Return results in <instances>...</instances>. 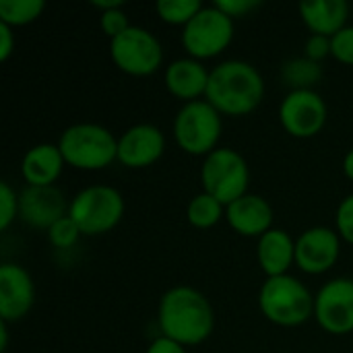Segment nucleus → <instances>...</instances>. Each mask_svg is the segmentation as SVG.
Here are the masks:
<instances>
[{"label":"nucleus","instance_id":"obj_35","mask_svg":"<svg viewBox=\"0 0 353 353\" xmlns=\"http://www.w3.org/2000/svg\"><path fill=\"white\" fill-rule=\"evenodd\" d=\"M8 347V331H6V323L0 321V352L4 353Z\"/></svg>","mask_w":353,"mask_h":353},{"label":"nucleus","instance_id":"obj_13","mask_svg":"<svg viewBox=\"0 0 353 353\" xmlns=\"http://www.w3.org/2000/svg\"><path fill=\"white\" fill-rule=\"evenodd\" d=\"M66 215V199L56 186H27L19 194V217L33 230L48 232Z\"/></svg>","mask_w":353,"mask_h":353},{"label":"nucleus","instance_id":"obj_36","mask_svg":"<svg viewBox=\"0 0 353 353\" xmlns=\"http://www.w3.org/2000/svg\"><path fill=\"white\" fill-rule=\"evenodd\" d=\"M343 172H345V176L353 180V149L345 155V159H343Z\"/></svg>","mask_w":353,"mask_h":353},{"label":"nucleus","instance_id":"obj_19","mask_svg":"<svg viewBox=\"0 0 353 353\" xmlns=\"http://www.w3.org/2000/svg\"><path fill=\"white\" fill-rule=\"evenodd\" d=\"M300 14L312 35L333 37L347 27L350 4L345 0H306L300 4Z\"/></svg>","mask_w":353,"mask_h":353},{"label":"nucleus","instance_id":"obj_9","mask_svg":"<svg viewBox=\"0 0 353 353\" xmlns=\"http://www.w3.org/2000/svg\"><path fill=\"white\" fill-rule=\"evenodd\" d=\"M110 56L122 72L149 77L159 70L163 62V48L151 31L130 25L122 35L110 39Z\"/></svg>","mask_w":353,"mask_h":353},{"label":"nucleus","instance_id":"obj_3","mask_svg":"<svg viewBox=\"0 0 353 353\" xmlns=\"http://www.w3.org/2000/svg\"><path fill=\"white\" fill-rule=\"evenodd\" d=\"M58 147L66 165L77 170H103L118 159V139L105 126L91 122L68 126Z\"/></svg>","mask_w":353,"mask_h":353},{"label":"nucleus","instance_id":"obj_11","mask_svg":"<svg viewBox=\"0 0 353 353\" xmlns=\"http://www.w3.org/2000/svg\"><path fill=\"white\" fill-rule=\"evenodd\" d=\"M314 319L331 335L353 331V279H333L321 288L314 298Z\"/></svg>","mask_w":353,"mask_h":353},{"label":"nucleus","instance_id":"obj_4","mask_svg":"<svg viewBox=\"0 0 353 353\" xmlns=\"http://www.w3.org/2000/svg\"><path fill=\"white\" fill-rule=\"evenodd\" d=\"M259 308L273 325L298 327L314 314V298L310 290L292 275L269 277L261 288Z\"/></svg>","mask_w":353,"mask_h":353},{"label":"nucleus","instance_id":"obj_34","mask_svg":"<svg viewBox=\"0 0 353 353\" xmlns=\"http://www.w3.org/2000/svg\"><path fill=\"white\" fill-rule=\"evenodd\" d=\"M95 8H99L101 12H105V10H112V8H122V0H93L91 2Z\"/></svg>","mask_w":353,"mask_h":353},{"label":"nucleus","instance_id":"obj_26","mask_svg":"<svg viewBox=\"0 0 353 353\" xmlns=\"http://www.w3.org/2000/svg\"><path fill=\"white\" fill-rule=\"evenodd\" d=\"M19 215V196L8 182H0V230L6 232Z\"/></svg>","mask_w":353,"mask_h":353},{"label":"nucleus","instance_id":"obj_28","mask_svg":"<svg viewBox=\"0 0 353 353\" xmlns=\"http://www.w3.org/2000/svg\"><path fill=\"white\" fill-rule=\"evenodd\" d=\"M99 23H101V29L110 35V39L122 35V33L130 27L128 17H126V12H124L122 8H112V10L101 12Z\"/></svg>","mask_w":353,"mask_h":353},{"label":"nucleus","instance_id":"obj_10","mask_svg":"<svg viewBox=\"0 0 353 353\" xmlns=\"http://www.w3.org/2000/svg\"><path fill=\"white\" fill-rule=\"evenodd\" d=\"M279 120L296 139L316 137L327 122V103L314 89H292L279 105Z\"/></svg>","mask_w":353,"mask_h":353},{"label":"nucleus","instance_id":"obj_7","mask_svg":"<svg viewBox=\"0 0 353 353\" xmlns=\"http://www.w3.org/2000/svg\"><path fill=\"white\" fill-rule=\"evenodd\" d=\"M201 182L207 194H211L223 207H228L234 201L248 194V163L234 149H215L203 161Z\"/></svg>","mask_w":353,"mask_h":353},{"label":"nucleus","instance_id":"obj_32","mask_svg":"<svg viewBox=\"0 0 353 353\" xmlns=\"http://www.w3.org/2000/svg\"><path fill=\"white\" fill-rule=\"evenodd\" d=\"M14 50V33H12V27L0 23V60H8L10 54Z\"/></svg>","mask_w":353,"mask_h":353},{"label":"nucleus","instance_id":"obj_25","mask_svg":"<svg viewBox=\"0 0 353 353\" xmlns=\"http://www.w3.org/2000/svg\"><path fill=\"white\" fill-rule=\"evenodd\" d=\"M79 236H81V230H79V225L70 219V215L58 219V221L48 230V238H50V242H52L56 248H70V246H74L77 240H79Z\"/></svg>","mask_w":353,"mask_h":353},{"label":"nucleus","instance_id":"obj_6","mask_svg":"<svg viewBox=\"0 0 353 353\" xmlns=\"http://www.w3.org/2000/svg\"><path fill=\"white\" fill-rule=\"evenodd\" d=\"M68 215L83 236H99L112 232L120 223L124 215V199L112 186H89L70 201Z\"/></svg>","mask_w":353,"mask_h":353},{"label":"nucleus","instance_id":"obj_1","mask_svg":"<svg viewBox=\"0 0 353 353\" xmlns=\"http://www.w3.org/2000/svg\"><path fill=\"white\" fill-rule=\"evenodd\" d=\"M157 321L161 335L180 345H199L215 329V314L209 300L194 288L178 285L159 300Z\"/></svg>","mask_w":353,"mask_h":353},{"label":"nucleus","instance_id":"obj_33","mask_svg":"<svg viewBox=\"0 0 353 353\" xmlns=\"http://www.w3.org/2000/svg\"><path fill=\"white\" fill-rule=\"evenodd\" d=\"M147 353H186V347L161 335L147 347Z\"/></svg>","mask_w":353,"mask_h":353},{"label":"nucleus","instance_id":"obj_21","mask_svg":"<svg viewBox=\"0 0 353 353\" xmlns=\"http://www.w3.org/2000/svg\"><path fill=\"white\" fill-rule=\"evenodd\" d=\"M186 215H188L190 225H194L199 230H209L215 223H219L221 217H225V207L211 194L201 192L190 201Z\"/></svg>","mask_w":353,"mask_h":353},{"label":"nucleus","instance_id":"obj_5","mask_svg":"<svg viewBox=\"0 0 353 353\" xmlns=\"http://www.w3.org/2000/svg\"><path fill=\"white\" fill-rule=\"evenodd\" d=\"M221 114L207 101L196 99L184 103L174 118V139L178 147L190 155H209L221 139Z\"/></svg>","mask_w":353,"mask_h":353},{"label":"nucleus","instance_id":"obj_16","mask_svg":"<svg viewBox=\"0 0 353 353\" xmlns=\"http://www.w3.org/2000/svg\"><path fill=\"white\" fill-rule=\"evenodd\" d=\"M225 219L234 232L248 238H261L273 230V209L259 194H244L225 207Z\"/></svg>","mask_w":353,"mask_h":353},{"label":"nucleus","instance_id":"obj_29","mask_svg":"<svg viewBox=\"0 0 353 353\" xmlns=\"http://www.w3.org/2000/svg\"><path fill=\"white\" fill-rule=\"evenodd\" d=\"M335 223H337V232L339 236L353 244V194L345 196L337 209V217H335Z\"/></svg>","mask_w":353,"mask_h":353},{"label":"nucleus","instance_id":"obj_15","mask_svg":"<svg viewBox=\"0 0 353 353\" xmlns=\"http://www.w3.org/2000/svg\"><path fill=\"white\" fill-rule=\"evenodd\" d=\"M35 302V288L31 275L14 263L0 267V321H21Z\"/></svg>","mask_w":353,"mask_h":353},{"label":"nucleus","instance_id":"obj_18","mask_svg":"<svg viewBox=\"0 0 353 353\" xmlns=\"http://www.w3.org/2000/svg\"><path fill=\"white\" fill-rule=\"evenodd\" d=\"M256 259L267 277L288 275L290 267L296 265V242L285 230H269L259 238Z\"/></svg>","mask_w":353,"mask_h":353},{"label":"nucleus","instance_id":"obj_12","mask_svg":"<svg viewBox=\"0 0 353 353\" xmlns=\"http://www.w3.org/2000/svg\"><path fill=\"white\" fill-rule=\"evenodd\" d=\"M339 238L341 236L337 232L325 225L306 230L296 240V265L308 275L327 273L329 269L335 267L339 259L341 252Z\"/></svg>","mask_w":353,"mask_h":353},{"label":"nucleus","instance_id":"obj_27","mask_svg":"<svg viewBox=\"0 0 353 353\" xmlns=\"http://www.w3.org/2000/svg\"><path fill=\"white\" fill-rule=\"evenodd\" d=\"M331 56L339 62L353 66V25H347L331 37Z\"/></svg>","mask_w":353,"mask_h":353},{"label":"nucleus","instance_id":"obj_30","mask_svg":"<svg viewBox=\"0 0 353 353\" xmlns=\"http://www.w3.org/2000/svg\"><path fill=\"white\" fill-rule=\"evenodd\" d=\"M221 12H225L230 19H240V17H246L250 14L254 8L261 6L259 0H217L213 2Z\"/></svg>","mask_w":353,"mask_h":353},{"label":"nucleus","instance_id":"obj_8","mask_svg":"<svg viewBox=\"0 0 353 353\" xmlns=\"http://www.w3.org/2000/svg\"><path fill=\"white\" fill-rule=\"evenodd\" d=\"M234 39V19L215 4L203 6L182 29V46L194 60L219 56Z\"/></svg>","mask_w":353,"mask_h":353},{"label":"nucleus","instance_id":"obj_14","mask_svg":"<svg viewBox=\"0 0 353 353\" xmlns=\"http://www.w3.org/2000/svg\"><path fill=\"white\" fill-rule=\"evenodd\" d=\"M165 151V137L153 124L130 126L118 139V161L130 170L153 165Z\"/></svg>","mask_w":353,"mask_h":353},{"label":"nucleus","instance_id":"obj_22","mask_svg":"<svg viewBox=\"0 0 353 353\" xmlns=\"http://www.w3.org/2000/svg\"><path fill=\"white\" fill-rule=\"evenodd\" d=\"M46 8L43 0H0V23L21 27L33 23Z\"/></svg>","mask_w":353,"mask_h":353},{"label":"nucleus","instance_id":"obj_2","mask_svg":"<svg viewBox=\"0 0 353 353\" xmlns=\"http://www.w3.org/2000/svg\"><path fill=\"white\" fill-rule=\"evenodd\" d=\"M265 97V81L256 66L244 60H225L209 74L205 99L228 116L254 112Z\"/></svg>","mask_w":353,"mask_h":353},{"label":"nucleus","instance_id":"obj_23","mask_svg":"<svg viewBox=\"0 0 353 353\" xmlns=\"http://www.w3.org/2000/svg\"><path fill=\"white\" fill-rule=\"evenodd\" d=\"M283 79L288 85L296 89H312V85H316L323 77V68L319 62L310 60V58H294L290 62H285L283 70H281Z\"/></svg>","mask_w":353,"mask_h":353},{"label":"nucleus","instance_id":"obj_24","mask_svg":"<svg viewBox=\"0 0 353 353\" xmlns=\"http://www.w3.org/2000/svg\"><path fill=\"white\" fill-rule=\"evenodd\" d=\"M203 8L201 0H159L155 4V10L161 21L170 25H188L194 14Z\"/></svg>","mask_w":353,"mask_h":353},{"label":"nucleus","instance_id":"obj_17","mask_svg":"<svg viewBox=\"0 0 353 353\" xmlns=\"http://www.w3.org/2000/svg\"><path fill=\"white\" fill-rule=\"evenodd\" d=\"M209 74L211 70H207L201 60L178 58L165 68V87L174 97L190 103L207 93Z\"/></svg>","mask_w":353,"mask_h":353},{"label":"nucleus","instance_id":"obj_31","mask_svg":"<svg viewBox=\"0 0 353 353\" xmlns=\"http://www.w3.org/2000/svg\"><path fill=\"white\" fill-rule=\"evenodd\" d=\"M331 54V37L325 35H310L306 41V58L321 62L323 58H327Z\"/></svg>","mask_w":353,"mask_h":353},{"label":"nucleus","instance_id":"obj_20","mask_svg":"<svg viewBox=\"0 0 353 353\" xmlns=\"http://www.w3.org/2000/svg\"><path fill=\"white\" fill-rule=\"evenodd\" d=\"M64 157L58 145L41 143L31 147L21 163V174L27 186H54L64 168Z\"/></svg>","mask_w":353,"mask_h":353}]
</instances>
